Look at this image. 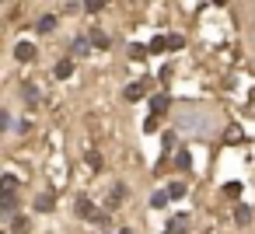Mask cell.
Segmentation results:
<instances>
[{"instance_id":"cell-24","label":"cell","mask_w":255,"mask_h":234,"mask_svg":"<svg viewBox=\"0 0 255 234\" xmlns=\"http://www.w3.org/2000/svg\"><path fill=\"white\" fill-rule=\"evenodd\" d=\"M171 147H175V133H164V154H168Z\"/></svg>"},{"instance_id":"cell-10","label":"cell","mask_w":255,"mask_h":234,"mask_svg":"<svg viewBox=\"0 0 255 234\" xmlns=\"http://www.w3.org/2000/svg\"><path fill=\"white\" fill-rule=\"evenodd\" d=\"M53 74H56V77H60V81H67V77H70V74H74V63H70V60H60V63H56V70H53Z\"/></svg>"},{"instance_id":"cell-6","label":"cell","mask_w":255,"mask_h":234,"mask_svg":"<svg viewBox=\"0 0 255 234\" xmlns=\"http://www.w3.org/2000/svg\"><path fill=\"white\" fill-rule=\"evenodd\" d=\"M234 224H238V227H248V224H252V210H248V206H234Z\"/></svg>"},{"instance_id":"cell-13","label":"cell","mask_w":255,"mask_h":234,"mask_svg":"<svg viewBox=\"0 0 255 234\" xmlns=\"http://www.w3.org/2000/svg\"><path fill=\"white\" fill-rule=\"evenodd\" d=\"M28 231V217H14L11 220V234H25Z\"/></svg>"},{"instance_id":"cell-19","label":"cell","mask_w":255,"mask_h":234,"mask_svg":"<svg viewBox=\"0 0 255 234\" xmlns=\"http://www.w3.org/2000/svg\"><path fill=\"white\" fill-rule=\"evenodd\" d=\"M0 129H14V116L4 109V112H0Z\"/></svg>"},{"instance_id":"cell-23","label":"cell","mask_w":255,"mask_h":234,"mask_svg":"<svg viewBox=\"0 0 255 234\" xmlns=\"http://www.w3.org/2000/svg\"><path fill=\"white\" fill-rule=\"evenodd\" d=\"M102 4H105V0H84V7H88V11H102Z\"/></svg>"},{"instance_id":"cell-16","label":"cell","mask_w":255,"mask_h":234,"mask_svg":"<svg viewBox=\"0 0 255 234\" xmlns=\"http://www.w3.org/2000/svg\"><path fill=\"white\" fill-rule=\"evenodd\" d=\"M224 196H227V199H238V196H241V185H238V182H227V185H224Z\"/></svg>"},{"instance_id":"cell-22","label":"cell","mask_w":255,"mask_h":234,"mask_svg":"<svg viewBox=\"0 0 255 234\" xmlns=\"http://www.w3.org/2000/svg\"><path fill=\"white\" fill-rule=\"evenodd\" d=\"M129 56H133V60H143V56H147V49H143V46H133V49H129Z\"/></svg>"},{"instance_id":"cell-25","label":"cell","mask_w":255,"mask_h":234,"mask_svg":"<svg viewBox=\"0 0 255 234\" xmlns=\"http://www.w3.org/2000/svg\"><path fill=\"white\" fill-rule=\"evenodd\" d=\"M119 234H133V231H119Z\"/></svg>"},{"instance_id":"cell-20","label":"cell","mask_w":255,"mask_h":234,"mask_svg":"<svg viewBox=\"0 0 255 234\" xmlns=\"http://www.w3.org/2000/svg\"><path fill=\"white\" fill-rule=\"evenodd\" d=\"M53 28H56V18H53V14H49V18H42V21H39V32H53Z\"/></svg>"},{"instance_id":"cell-5","label":"cell","mask_w":255,"mask_h":234,"mask_svg":"<svg viewBox=\"0 0 255 234\" xmlns=\"http://www.w3.org/2000/svg\"><path fill=\"white\" fill-rule=\"evenodd\" d=\"M53 206H56V196H53V192H42V196L35 199V210H39V213H53Z\"/></svg>"},{"instance_id":"cell-2","label":"cell","mask_w":255,"mask_h":234,"mask_svg":"<svg viewBox=\"0 0 255 234\" xmlns=\"http://www.w3.org/2000/svg\"><path fill=\"white\" fill-rule=\"evenodd\" d=\"M14 217H18V196L4 192L0 196V220H14Z\"/></svg>"},{"instance_id":"cell-3","label":"cell","mask_w":255,"mask_h":234,"mask_svg":"<svg viewBox=\"0 0 255 234\" xmlns=\"http://www.w3.org/2000/svg\"><path fill=\"white\" fill-rule=\"evenodd\" d=\"M189 224H192V220H189V213H175V217L168 220L164 234H185V231H189Z\"/></svg>"},{"instance_id":"cell-8","label":"cell","mask_w":255,"mask_h":234,"mask_svg":"<svg viewBox=\"0 0 255 234\" xmlns=\"http://www.w3.org/2000/svg\"><path fill=\"white\" fill-rule=\"evenodd\" d=\"M21 95H25V102H28V105H35V102H39V88H35L32 81H25V84H21Z\"/></svg>"},{"instance_id":"cell-1","label":"cell","mask_w":255,"mask_h":234,"mask_svg":"<svg viewBox=\"0 0 255 234\" xmlns=\"http://www.w3.org/2000/svg\"><path fill=\"white\" fill-rule=\"evenodd\" d=\"M74 213L81 217V220H91V224H109V213H102L88 196H77V203H74Z\"/></svg>"},{"instance_id":"cell-7","label":"cell","mask_w":255,"mask_h":234,"mask_svg":"<svg viewBox=\"0 0 255 234\" xmlns=\"http://www.w3.org/2000/svg\"><path fill=\"white\" fill-rule=\"evenodd\" d=\"M70 53H74V56H88V53H91V39H74Z\"/></svg>"},{"instance_id":"cell-11","label":"cell","mask_w":255,"mask_h":234,"mask_svg":"<svg viewBox=\"0 0 255 234\" xmlns=\"http://www.w3.org/2000/svg\"><path fill=\"white\" fill-rule=\"evenodd\" d=\"M123 199H126V185H116V189L109 192V210H112V206H119Z\"/></svg>"},{"instance_id":"cell-14","label":"cell","mask_w":255,"mask_h":234,"mask_svg":"<svg viewBox=\"0 0 255 234\" xmlns=\"http://www.w3.org/2000/svg\"><path fill=\"white\" fill-rule=\"evenodd\" d=\"M91 42H95V46H98V49H109V46H112V42H109V35H105V32H91Z\"/></svg>"},{"instance_id":"cell-9","label":"cell","mask_w":255,"mask_h":234,"mask_svg":"<svg viewBox=\"0 0 255 234\" xmlns=\"http://www.w3.org/2000/svg\"><path fill=\"white\" fill-rule=\"evenodd\" d=\"M168 105H171V102H168V95H154V102H150L154 116H164V112H168Z\"/></svg>"},{"instance_id":"cell-18","label":"cell","mask_w":255,"mask_h":234,"mask_svg":"<svg viewBox=\"0 0 255 234\" xmlns=\"http://www.w3.org/2000/svg\"><path fill=\"white\" fill-rule=\"evenodd\" d=\"M168 199H171L168 192H154V196H150V206H157V210H161V206H168Z\"/></svg>"},{"instance_id":"cell-15","label":"cell","mask_w":255,"mask_h":234,"mask_svg":"<svg viewBox=\"0 0 255 234\" xmlns=\"http://www.w3.org/2000/svg\"><path fill=\"white\" fill-rule=\"evenodd\" d=\"M4 192H18V175H4Z\"/></svg>"},{"instance_id":"cell-4","label":"cell","mask_w":255,"mask_h":234,"mask_svg":"<svg viewBox=\"0 0 255 234\" xmlns=\"http://www.w3.org/2000/svg\"><path fill=\"white\" fill-rule=\"evenodd\" d=\"M14 56H18L21 63H28V60H35V46H32V42H18V46H14Z\"/></svg>"},{"instance_id":"cell-21","label":"cell","mask_w":255,"mask_h":234,"mask_svg":"<svg viewBox=\"0 0 255 234\" xmlns=\"http://www.w3.org/2000/svg\"><path fill=\"white\" fill-rule=\"evenodd\" d=\"M175 164H178V168H182V171H185V168H189V164H192V157H189V154H185V150H178V157H175Z\"/></svg>"},{"instance_id":"cell-12","label":"cell","mask_w":255,"mask_h":234,"mask_svg":"<svg viewBox=\"0 0 255 234\" xmlns=\"http://www.w3.org/2000/svg\"><path fill=\"white\" fill-rule=\"evenodd\" d=\"M143 98V84H129L126 88V102H140Z\"/></svg>"},{"instance_id":"cell-17","label":"cell","mask_w":255,"mask_h":234,"mask_svg":"<svg viewBox=\"0 0 255 234\" xmlns=\"http://www.w3.org/2000/svg\"><path fill=\"white\" fill-rule=\"evenodd\" d=\"M168 196H171V199H182V196H185V185H182V182H171V185H168Z\"/></svg>"}]
</instances>
